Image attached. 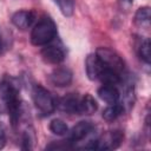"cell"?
<instances>
[{
    "label": "cell",
    "instance_id": "1",
    "mask_svg": "<svg viewBox=\"0 0 151 151\" xmlns=\"http://www.w3.org/2000/svg\"><path fill=\"white\" fill-rule=\"evenodd\" d=\"M0 97L4 100L11 124L13 127L17 126L20 118V99H19V90L18 87L8 80H4L0 83Z\"/></svg>",
    "mask_w": 151,
    "mask_h": 151
},
{
    "label": "cell",
    "instance_id": "2",
    "mask_svg": "<svg viewBox=\"0 0 151 151\" xmlns=\"http://www.w3.org/2000/svg\"><path fill=\"white\" fill-rule=\"evenodd\" d=\"M57 35V26L50 17H44L32 28L31 42L34 46H44L51 42Z\"/></svg>",
    "mask_w": 151,
    "mask_h": 151
},
{
    "label": "cell",
    "instance_id": "3",
    "mask_svg": "<svg viewBox=\"0 0 151 151\" xmlns=\"http://www.w3.org/2000/svg\"><path fill=\"white\" fill-rule=\"evenodd\" d=\"M32 98L35 107L44 114L50 116L55 110V100L51 92L41 85H34L32 90Z\"/></svg>",
    "mask_w": 151,
    "mask_h": 151
},
{
    "label": "cell",
    "instance_id": "4",
    "mask_svg": "<svg viewBox=\"0 0 151 151\" xmlns=\"http://www.w3.org/2000/svg\"><path fill=\"white\" fill-rule=\"evenodd\" d=\"M96 54L104 67L110 68L118 74H124L125 72V63L122 57L109 47H98Z\"/></svg>",
    "mask_w": 151,
    "mask_h": 151
},
{
    "label": "cell",
    "instance_id": "5",
    "mask_svg": "<svg viewBox=\"0 0 151 151\" xmlns=\"http://www.w3.org/2000/svg\"><path fill=\"white\" fill-rule=\"evenodd\" d=\"M124 139V133L119 130L110 131L109 133L94 139V150H112L120 146Z\"/></svg>",
    "mask_w": 151,
    "mask_h": 151
},
{
    "label": "cell",
    "instance_id": "6",
    "mask_svg": "<svg viewBox=\"0 0 151 151\" xmlns=\"http://www.w3.org/2000/svg\"><path fill=\"white\" fill-rule=\"evenodd\" d=\"M72 71L66 67H58L54 68L50 74L51 83L57 87H65L72 83Z\"/></svg>",
    "mask_w": 151,
    "mask_h": 151
},
{
    "label": "cell",
    "instance_id": "7",
    "mask_svg": "<svg viewBox=\"0 0 151 151\" xmlns=\"http://www.w3.org/2000/svg\"><path fill=\"white\" fill-rule=\"evenodd\" d=\"M40 55L42 58V60L47 64H60L64 59H65V52L61 47L59 46H54V45H50L46 46L41 50Z\"/></svg>",
    "mask_w": 151,
    "mask_h": 151
},
{
    "label": "cell",
    "instance_id": "8",
    "mask_svg": "<svg viewBox=\"0 0 151 151\" xmlns=\"http://www.w3.org/2000/svg\"><path fill=\"white\" fill-rule=\"evenodd\" d=\"M93 124L92 122L88 120H81L79 123H77L71 131L68 132V139L73 143V142H79L83 138H85L92 130H93Z\"/></svg>",
    "mask_w": 151,
    "mask_h": 151
},
{
    "label": "cell",
    "instance_id": "9",
    "mask_svg": "<svg viewBox=\"0 0 151 151\" xmlns=\"http://www.w3.org/2000/svg\"><path fill=\"white\" fill-rule=\"evenodd\" d=\"M103 64L98 59L96 53H91L86 57L85 60V70H86V76L90 80H96L98 79L99 73L103 70Z\"/></svg>",
    "mask_w": 151,
    "mask_h": 151
},
{
    "label": "cell",
    "instance_id": "10",
    "mask_svg": "<svg viewBox=\"0 0 151 151\" xmlns=\"http://www.w3.org/2000/svg\"><path fill=\"white\" fill-rule=\"evenodd\" d=\"M79 101H80V98L76 93H70L63 97L58 103H55V106H58L64 112L79 114Z\"/></svg>",
    "mask_w": 151,
    "mask_h": 151
},
{
    "label": "cell",
    "instance_id": "11",
    "mask_svg": "<svg viewBox=\"0 0 151 151\" xmlns=\"http://www.w3.org/2000/svg\"><path fill=\"white\" fill-rule=\"evenodd\" d=\"M12 24L20 28V29H26L28 28L33 20H34V13L32 11H26V9H21V11H18L15 12L13 15H12Z\"/></svg>",
    "mask_w": 151,
    "mask_h": 151
},
{
    "label": "cell",
    "instance_id": "12",
    "mask_svg": "<svg viewBox=\"0 0 151 151\" xmlns=\"http://www.w3.org/2000/svg\"><path fill=\"white\" fill-rule=\"evenodd\" d=\"M98 97L105 101L106 104H116L119 100V92L118 90L112 86V85H103L101 87L98 88Z\"/></svg>",
    "mask_w": 151,
    "mask_h": 151
},
{
    "label": "cell",
    "instance_id": "13",
    "mask_svg": "<svg viewBox=\"0 0 151 151\" xmlns=\"http://www.w3.org/2000/svg\"><path fill=\"white\" fill-rule=\"evenodd\" d=\"M98 109V104L96 99L90 94L86 93L79 101V114H93Z\"/></svg>",
    "mask_w": 151,
    "mask_h": 151
},
{
    "label": "cell",
    "instance_id": "14",
    "mask_svg": "<svg viewBox=\"0 0 151 151\" xmlns=\"http://www.w3.org/2000/svg\"><path fill=\"white\" fill-rule=\"evenodd\" d=\"M98 79L104 84V85H118L120 84L122 81V76L118 74L117 72L110 70V68H106V67H103L101 72L99 73L98 76Z\"/></svg>",
    "mask_w": 151,
    "mask_h": 151
},
{
    "label": "cell",
    "instance_id": "15",
    "mask_svg": "<svg viewBox=\"0 0 151 151\" xmlns=\"http://www.w3.org/2000/svg\"><path fill=\"white\" fill-rule=\"evenodd\" d=\"M124 106L120 103H116V104H111L110 106H107L104 111H103V118L106 122H113L116 120L119 116H122L124 113Z\"/></svg>",
    "mask_w": 151,
    "mask_h": 151
},
{
    "label": "cell",
    "instance_id": "16",
    "mask_svg": "<svg viewBox=\"0 0 151 151\" xmlns=\"http://www.w3.org/2000/svg\"><path fill=\"white\" fill-rule=\"evenodd\" d=\"M150 21V7L149 6H143L139 7L134 14V24L138 26L147 25Z\"/></svg>",
    "mask_w": 151,
    "mask_h": 151
},
{
    "label": "cell",
    "instance_id": "17",
    "mask_svg": "<svg viewBox=\"0 0 151 151\" xmlns=\"http://www.w3.org/2000/svg\"><path fill=\"white\" fill-rule=\"evenodd\" d=\"M50 130H51L52 133H54L57 136H64V134H66L68 132V126L64 120L55 118V119L51 120Z\"/></svg>",
    "mask_w": 151,
    "mask_h": 151
},
{
    "label": "cell",
    "instance_id": "18",
    "mask_svg": "<svg viewBox=\"0 0 151 151\" xmlns=\"http://www.w3.org/2000/svg\"><path fill=\"white\" fill-rule=\"evenodd\" d=\"M138 53L143 61H145L146 64H150L151 52H150V39L149 38H145L144 40L140 41L139 47H138Z\"/></svg>",
    "mask_w": 151,
    "mask_h": 151
},
{
    "label": "cell",
    "instance_id": "19",
    "mask_svg": "<svg viewBox=\"0 0 151 151\" xmlns=\"http://www.w3.org/2000/svg\"><path fill=\"white\" fill-rule=\"evenodd\" d=\"M60 12L65 17H71L74 12V0H54Z\"/></svg>",
    "mask_w": 151,
    "mask_h": 151
},
{
    "label": "cell",
    "instance_id": "20",
    "mask_svg": "<svg viewBox=\"0 0 151 151\" xmlns=\"http://www.w3.org/2000/svg\"><path fill=\"white\" fill-rule=\"evenodd\" d=\"M34 143V132L31 130H26L21 137V149L22 150H32Z\"/></svg>",
    "mask_w": 151,
    "mask_h": 151
},
{
    "label": "cell",
    "instance_id": "21",
    "mask_svg": "<svg viewBox=\"0 0 151 151\" xmlns=\"http://www.w3.org/2000/svg\"><path fill=\"white\" fill-rule=\"evenodd\" d=\"M71 140L67 139V140H60V142H54V143H51L46 146V150H64V149H68L71 147Z\"/></svg>",
    "mask_w": 151,
    "mask_h": 151
},
{
    "label": "cell",
    "instance_id": "22",
    "mask_svg": "<svg viewBox=\"0 0 151 151\" xmlns=\"http://www.w3.org/2000/svg\"><path fill=\"white\" fill-rule=\"evenodd\" d=\"M118 7L123 12H129L133 5V0H117Z\"/></svg>",
    "mask_w": 151,
    "mask_h": 151
},
{
    "label": "cell",
    "instance_id": "23",
    "mask_svg": "<svg viewBox=\"0 0 151 151\" xmlns=\"http://www.w3.org/2000/svg\"><path fill=\"white\" fill-rule=\"evenodd\" d=\"M6 144V137H5V132L2 130H0V149H2Z\"/></svg>",
    "mask_w": 151,
    "mask_h": 151
},
{
    "label": "cell",
    "instance_id": "24",
    "mask_svg": "<svg viewBox=\"0 0 151 151\" xmlns=\"http://www.w3.org/2000/svg\"><path fill=\"white\" fill-rule=\"evenodd\" d=\"M4 48H5V42H4L2 34H1V32H0V54L4 52Z\"/></svg>",
    "mask_w": 151,
    "mask_h": 151
}]
</instances>
